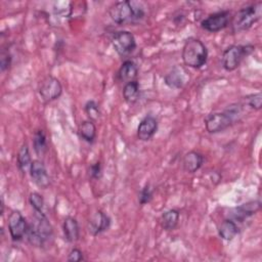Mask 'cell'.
<instances>
[{
    "mask_svg": "<svg viewBox=\"0 0 262 262\" xmlns=\"http://www.w3.org/2000/svg\"><path fill=\"white\" fill-rule=\"evenodd\" d=\"M62 93V86L59 80L53 76L44 78L39 87V94L43 101L49 102L58 98Z\"/></svg>",
    "mask_w": 262,
    "mask_h": 262,
    "instance_id": "8",
    "label": "cell"
},
{
    "mask_svg": "<svg viewBox=\"0 0 262 262\" xmlns=\"http://www.w3.org/2000/svg\"><path fill=\"white\" fill-rule=\"evenodd\" d=\"M72 3L69 1L55 2L53 6V11L56 15L61 17H69L72 14Z\"/></svg>",
    "mask_w": 262,
    "mask_h": 262,
    "instance_id": "25",
    "label": "cell"
},
{
    "mask_svg": "<svg viewBox=\"0 0 262 262\" xmlns=\"http://www.w3.org/2000/svg\"><path fill=\"white\" fill-rule=\"evenodd\" d=\"M230 20V12L228 10H221L209 14L201 23V27L211 33L219 32L225 29Z\"/></svg>",
    "mask_w": 262,
    "mask_h": 262,
    "instance_id": "9",
    "label": "cell"
},
{
    "mask_svg": "<svg viewBox=\"0 0 262 262\" xmlns=\"http://www.w3.org/2000/svg\"><path fill=\"white\" fill-rule=\"evenodd\" d=\"M111 18L118 25L134 24L144 17V9L136 1H119L113 4L108 9Z\"/></svg>",
    "mask_w": 262,
    "mask_h": 262,
    "instance_id": "2",
    "label": "cell"
},
{
    "mask_svg": "<svg viewBox=\"0 0 262 262\" xmlns=\"http://www.w3.org/2000/svg\"><path fill=\"white\" fill-rule=\"evenodd\" d=\"M31 164H32V159H31L29 146H28L27 143H24L21 145V147L19 148L18 154H17V166H18V169L23 173H26V172L30 171Z\"/></svg>",
    "mask_w": 262,
    "mask_h": 262,
    "instance_id": "21",
    "label": "cell"
},
{
    "mask_svg": "<svg viewBox=\"0 0 262 262\" xmlns=\"http://www.w3.org/2000/svg\"><path fill=\"white\" fill-rule=\"evenodd\" d=\"M80 136L87 142L92 143L96 137V127L91 120L84 121L79 126Z\"/></svg>",
    "mask_w": 262,
    "mask_h": 262,
    "instance_id": "22",
    "label": "cell"
},
{
    "mask_svg": "<svg viewBox=\"0 0 262 262\" xmlns=\"http://www.w3.org/2000/svg\"><path fill=\"white\" fill-rule=\"evenodd\" d=\"M179 217H180V214L178 210L170 209L165 213H163L161 217V226L163 227V229L167 231L173 230L178 225Z\"/></svg>",
    "mask_w": 262,
    "mask_h": 262,
    "instance_id": "20",
    "label": "cell"
},
{
    "mask_svg": "<svg viewBox=\"0 0 262 262\" xmlns=\"http://www.w3.org/2000/svg\"><path fill=\"white\" fill-rule=\"evenodd\" d=\"M30 175L33 182L40 188H47L50 184V177L46 168L40 160H33L30 168Z\"/></svg>",
    "mask_w": 262,
    "mask_h": 262,
    "instance_id": "11",
    "label": "cell"
},
{
    "mask_svg": "<svg viewBox=\"0 0 262 262\" xmlns=\"http://www.w3.org/2000/svg\"><path fill=\"white\" fill-rule=\"evenodd\" d=\"M29 202L34 211H42L44 207V199L38 192H32L29 196Z\"/></svg>",
    "mask_w": 262,
    "mask_h": 262,
    "instance_id": "28",
    "label": "cell"
},
{
    "mask_svg": "<svg viewBox=\"0 0 262 262\" xmlns=\"http://www.w3.org/2000/svg\"><path fill=\"white\" fill-rule=\"evenodd\" d=\"M110 225H111L110 217L101 210H98L92 214V216L88 221V231L93 236H96L99 233L107 230Z\"/></svg>",
    "mask_w": 262,
    "mask_h": 262,
    "instance_id": "12",
    "label": "cell"
},
{
    "mask_svg": "<svg viewBox=\"0 0 262 262\" xmlns=\"http://www.w3.org/2000/svg\"><path fill=\"white\" fill-rule=\"evenodd\" d=\"M152 194H154V190L150 187L149 184H146L139 192V196H138V202L140 205H145L147 203H149L152 199Z\"/></svg>",
    "mask_w": 262,
    "mask_h": 262,
    "instance_id": "29",
    "label": "cell"
},
{
    "mask_svg": "<svg viewBox=\"0 0 262 262\" xmlns=\"http://www.w3.org/2000/svg\"><path fill=\"white\" fill-rule=\"evenodd\" d=\"M138 74V68L133 60L127 59L125 60L118 72V78L121 82L125 84L131 81H134Z\"/></svg>",
    "mask_w": 262,
    "mask_h": 262,
    "instance_id": "17",
    "label": "cell"
},
{
    "mask_svg": "<svg viewBox=\"0 0 262 262\" xmlns=\"http://www.w3.org/2000/svg\"><path fill=\"white\" fill-rule=\"evenodd\" d=\"M158 130V121L152 116L144 117L137 127V137L142 140L146 141L149 140Z\"/></svg>",
    "mask_w": 262,
    "mask_h": 262,
    "instance_id": "13",
    "label": "cell"
},
{
    "mask_svg": "<svg viewBox=\"0 0 262 262\" xmlns=\"http://www.w3.org/2000/svg\"><path fill=\"white\" fill-rule=\"evenodd\" d=\"M29 223L19 211H12L8 216V230L12 241L18 242L27 234Z\"/></svg>",
    "mask_w": 262,
    "mask_h": 262,
    "instance_id": "10",
    "label": "cell"
},
{
    "mask_svg": "<svg viewBox=\"0 0 262 262\" xmlns=\"http://www.w3.org/2000/svg\"><path fill=\"white\" fill-rule=\"evenodd\" d=\"M208 49L206 45L196 38H188L182 48V60L185 66L200 69L207 62Z\"/></svg>",
    "mask_w": 262,
    "mask_h": 262,
    "instance_id": "3",
    "label": "cell"
},
{
    "mask_svg": "<svg viewBox=\"0 0 262 262\" xmlns=\"http://www.w3.org/2000/svg\"><path fill=\"white\" fill-rule=\"evenodd\" d=\"M11 63V56L8 51H2L0 54V68L1 71H5L6 69L9 68Z\"/></svg>",
    "mask_w": 262,
    "mask_h": 262,
    "instance_id": "31",
    "label": "cell"
},
{
    "mask_svg": "<svg viewBox=\"0 0 262 262\" xmlns=\"http://www.w3.org/2000/svg\"><path fill=\"white\" fill-rule=\"evenodd\" d=\"M102 174V169H101V164L99 162H96L92 164L89 167V175L93 179H99Z\"/></svg>",
    "mask_w": 262,
    "mask_h": 262,
    "instance_id": "30",
    "label": "cell"
},
{
    "mask_svg": "<svg viewBox=\"0 0 262 262\" xmlns=\"http://www.w3.org/2000/svg\"><path fill=\"white\" fill-rule=\"evenodd\" d=\"M238 227L234 221L231 219H225L222 221V223L219 225L218 233L221 238L225 241H231L235 237V235L238 233Z\"/></svg>",
    "mask_w": 262,
    "mask_h": 262,
    "instance_id": "19",
    "label": "cell"
},
{
    "mask_svg": "<svg viewBox=\"0 0 262 262\" xmlns=\"http://www.w3.org/2000/svg\"><path fill=\"white\" fill-rule=\"evenodd\" d=\"M26 235L29 243L34 247H43L50 242L53 236L52 226L42 211H34Z\"/></svg>",
    "mask_w": 262,
    "mask_h": 262,
    "instance_id": "1",
    "label": "cell"
},
{
    "mask_svg": "<svg viewBox=\"0 0 262 262\" xmlns=\"http://www.w3.org/2000/svg\"><path fill=\"white\" fill-rule=\"evenodd\" d=\"M123 97L129 103H134L139 97V84L136 80L128 82L123 88Z\"/></svg>",
    "mask_w": 262,
    "mask_h": 262,
    "instance_id": "23",
    "label": "cell"
},
{
    "mask_svg": "<svg viewBox=\"0 0 262 262\" xmlns=\"http://www.w3.org/2000/svg\"><path fill=\"white\" fill-rule=\"evenodd\" d=\"M204 163V157L202 154L195 150H190L185 154L182 160L183 170L187 173L196 172Z\"/></svg>",
    "mask_w": 262,
    "mask_h": 262,
    "instance_id": "15",
    "label": "cell"
},
{
    "mask_svg": "<svg viewBox=\"0 0 262 262\" xmlns=\"http://www.w3.org/2000/svg\"><path fill=\"white\" fill-rule=\"evenodd\" d=\"M246 101L249 106H251L256 111H259L261 110V106H262V94L260 92L250 94L246 97Z\"/></svg>",
    "mask_w": 262,
    "mask_h": 262,
    "instance_id": "27",
    "label": "cell"
},
{
    "mask_svg": "<svg viewBox=\"0 0 262 262\" xmlns=\"http://www.w3.org/2000/svg\"><path fill=\"white\" fill-rule=\"evenodd\" d=\"M184 72L183 69L179 67L173 68L166 76H165V83L167 86L173 89H178L183 86L185 83V78H184Z\"/></svg>",
    "mask_w": 262,
    "mask_h": 262,
    "instance_id": "18",
    "label": "cell"
},
{
    "mask_svg": "<svg viewBox=\"0 0 262 262\" xmlns=\"http://www.w3.org/2000/svg\"><path fill=\"white\" fill-rule=\"evenodd\" d=\"M254 50L252 45H231L227 47L222 55V66L228 71H234L237 69L242 60L248 56Z\"/></svg>",
    "mask_w": 262,
    "mask_h": 262,
    "instance_id": "6",
    "label": "cell"
},
{
    "mask_svg": "<svg viewBox=\"0 0 262 262\" xmlns=\"http://www.w3.org/2000/svg\"><path fill=\"white\" fill-rule=\"evenodd\" d=\"M84 260V256H83V253L80 249H77V248H74L71 250V252L69 253V256H68V261L69 262H79V261H82Z\"/></svg>",
    "mask_w": 262,
    "mask_h": 262,
    "instance_id": "32",
    "label": "cell"
},
{
    "mask_svg": "<svg viewBox=\"0 0 262 262\" xmlns=\"http://www.w3.org/2000/svg\"><path fill=\"white\" fill-rule=\"evenodd\" d=\"M112 45L119 55L125 56L134 51L136 48V40L131 32L119 31L114 34Z\"/></svg>",
    "mask_w": 262,
    "mask_h": 262,
    "instance_id": "7",
    "label": "cell"
},
{
    "mask_svg": "<svg viewBox=\"0 0 262 262\" xmlns=\"http://www.w3.org/2000/svg\"><path fill=\"white\" fill-rule=\"evenodd\" d=\"M260 209H261L260 201H251L236 207L232 212V216L235 220H238L242 222L245 219L256 214Z\"/></svg>",
    "mask_w": 262,
    "mask_h": 262,
    "instance_id": "14",
    "label": "cell"
},
{
    "mask_svg": "<svg viewBox=\"0 0 262 262\" xmlns=\"http://www.w3.org/2000/svg\"><path fill=\"white\" fill-rule=\"evenodd\" d=\"M262 3L258 2L239 9L231 18L230 26L233 33L249 30L261 16Z\"/></svg>",
    "mask_w": 262,
    "mask_h": 262,
    "instance_id": "5",
    "label": "cell"
},
{
    "mask_svg": "<svg viewBox=\"0 0 262 262\" xmlns=\"http://www.w3.org/2000/svg\"><path fill=\"white\" fill-rule=\"evenodd\" d=\"M85 112H86L87 116L89 117V119L91 121L97 120L99 118V115H100L98 104L94 100H89V101L86 102V104H85Z\"/></svg>",
    "mask_w": 262,
    "mask_h": 262,
    "instance_id": "26",
    "label": "cell"
},
{
    "mask_svg": "<svg viewBox=\"0 0 262 262\" xmlns=\"http://www.w3.org/2000/svg\"><path fill=\"white\" fill-rule=\"evenodd\" d=\"M33 145H34V149L35 152L37 154L38 157L43 156L48 147H47V141H46V135L44 133L43 130H38L33 138Z\"/></svg>",
    "mask_w": 262,
    "mask_h": 262,
    "instance_id": "24",
    "label": "cell"
},
{
    "mask_svg": "<svg viewBox=\"0 0 262 262\" xmlns=\"http://www.w3.org/2000/svg\"><path fill=\"white\" fill-rule=\"evenodd\" d=\"M62 230H63L64 237L69 243H75L79 239L80 228L76 218L71 216L66 217L62 223Z\"/></svg>",
    "mask_w": 262,
    "mask_h": 262,
    "instance_id": "16",
    "label": "cell"
},
{
    "mask_svg": "<svg viewBox=\"0 0 262 262\" xmlns=\"http://www.w3.org/2000/svg\"><path fill=\"white\" fill-rule=\"evenodd\" d=\"M242 114L239 104L230 105L222 113L209 114L205 119V126L209 133H218L224 131L232 125L234 119Z\"/></svg>",
    "mask_w": 262,
    "mask_h": 262,
    "instance_id": "4",
    "label": "cell"
}]
</instances>
